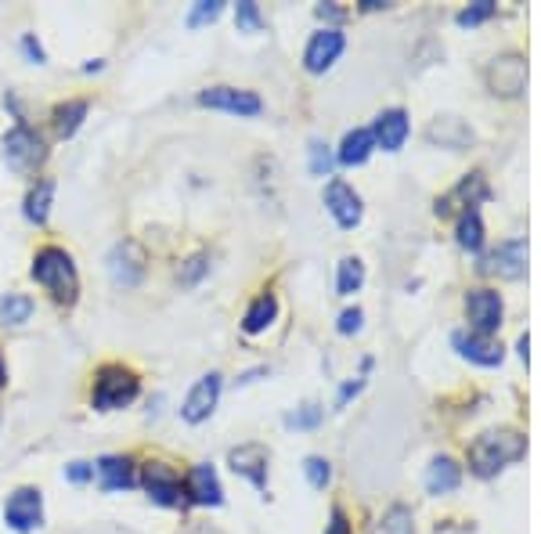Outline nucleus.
<instances>
[{"instance_id":"1","label":"nucleus","mask_w":541,"mask_h":534,"mask_svg":"<svg viewBox=\"0 0 541 534\" xmlns=\"http://www.w3.org/2000/svg\"><path fill=\"white\" fill-rule=\"evenodd\" d=\"M527 455V437L513 426H498V430H484L477 441L469 444V473L477 477H498L505 466H513L516 459Z\"/></svg>"},{"instance_id":"2","label":"nucleus","mask_w":541,"mask_h":534,"mask_svg":"<svg viewBox=\"0 0 541 534\" xmlns=\"http://www.w3.org/2000/svg\"><path fill=\"white\" fill-rule=\"evenodd\" d=\"M29 278L44 286L58 304H76V296H80V275H76L73 257L62 246H40L33 267H29Z\"/></svg>"},{"instance_id":"3","label":"nucleus","mask_w":541,"mask_h":534,"mask_svg":"<svg viewBox=\"0 0 541 534\" xmlns=\"http://www.w3.org/2000/svg\"><path fill=\"white\" fill-rule=\"evenodd\" d=\"M141 394V379L127 365H101L91 387V405L98 412H120V408L134 405Z\"/></svg>"},{"instance_id":"4","label":"nucleus","mask_w":541,"mask_h":534,"mask_svg":"<svg viewBox=\"0 0 541 534\" xmlns=\"http://www.w3.org/2000/svg\"><path fill=\"white\" fill-rule=\"evenodd\" d=\"M4 159L19 174H37V166H44L47 159V141L29 123H15L4 134Z\"/></svg>"},{"instance_id":"5","label":"nucleus","mask_w":541,"mask_h":534,"mask_svg":"<svg viewBox=\"0 0 541 534\" xmlns=\"http://www.w3.org/2000/svg\"><path fill=\"white\" fill-rule=\"evenodd\" d=\"M484 80L495 98H520L527 91V58L520 51H505V55L491 58L484 69Z\"/></svg>"},{"instance_id":"6","label":"nucleus","mask_w":541,"mask_h":534,"mask_svg":"<svg viewBox=\"0 0 541 534\" xmlns=\"http://www.w3.org/2000/svg\"><path fill=\"white\" fill-rule=\"evenodd\" d=\"M466 318L469 332H480V336H495L505 322V300L498 289L477 286L466 293Z\"/></svg>"},{"instance_id":"7","label":"nucleus","mask_w":541,"mask_h":534,"mask_svg":"<svg viewBox=\"0 0 541 534\" xmlns=\"http://www.w3.org/2000/svg\"><path fill=\"white\" fill-rule=\"evenodd\" d=\"M141 484H145L148 498H152L156 506L174 509L184 502V480L170 462H159V459L145 462V466H141Z\"/></svg>"},{"instance_id":"8","label":"nucleus","mask_w":541,"mask_h":534,"mask_svg":"<svg viewBox=\"0 0 541 534\" xmlns=\"http://www.w3.org/2000/svg\"><path fill=\"white\" fill-rule=\"evenodd\" d=\"M4 524L15 534H29L44 524V495L40 488H15L4 502Z\"/></svg>"},{"instance_id":"9","label":"nucleus","mask_w":541,"mask_h":534,"mask_svg":"<svg viewBox=\"0 0 541 534\" xmlns=\"http://www.w3.org/2000/svg\"><path fill=\"white\" fill-rule=\"evenodd\" d=\"M343 47H347V37H343L340 26H321L318 33L307 40V47H303V69L314 76L329 73L332 65L340 62Z\"/></svg>"},{"instance_id":"10","label":"nucleus","mask_w":541,"mask_h":534,"mask_svg":"<svg viewBox=\"0 0 541 534\" xmlns=\"http://www.w3.org/2000/svg\"><path fill=\"white\" fill-rule=\"evenodd\" d=\"M221 390H224L221 372H206V376L188 390V397H184V405H181L184 423H192V426L206 423V419L213 415V408H217V401H221Z\"/></svg>"},{"instance_id":"11","label":"nucleus","mask_w":541,"mask_h":534,"mask_svg":"<svg viewBox=\"0 0 541 534\" xmlns=\"http://www.w3.org/2000/svg\"><path fill=\"white\" fill-rule=\"evenodd\" d=\"M199 105L231 112V116H260V112H264L260 94L246 91V87H206V91L199 94Z\"/></svg>"},{"instance_id":"12","label":"nucleus","mask_w":541,"mask_h":534,"mask_svg":"<svg viewBox=\"0 0 541 534\" xmlns=\"http://www.w3.org/2000/svg\"><path fill=\"white\" fill-rule=\"evenodd\" d=\"M145 264H148L145 249H141L134 239H123L109 249V275H112V282L123 289L138 286L141 275H145Z\"/></svg>"},{"instance_id":"13","label":"nucleus","mask_w":541,"mask_h":534,"mask_svg":"<svg viewBox=\"0 0 541 534\" xmlns=\"http://www.w3.org/2000/svg\"><path fill=\"white\" fill-rule=\"evenodd\" d=\"M325 210L332 213V221L340 224V228H358L361 217H365L361 195L354 192V185H347V181H340V177L325 185Z\"/></svg>"},{"instance_id":"14","label":"nucleus","mask_w":541,"mask_h":534,"mask_svg":"<svg viewBox=\"0 0 541 534\" xmlns=\"http://www.w3.org/2000/svg\"><path fill=\"white\" fill-rule=\"evenodd\" d=\"M455 350H459L462 358L480 365V369H498L505 361V347L495 340V336H480V332H469V329H459L451 336Z\"/></svg>"},{"instance_id":"15","label":"nucleus","mask_w":541,"mask_h":534,"mask_svg":"<svg viewBox=\"0 0 541 534\" xmlns=\"http://www.w3.org/2000/svg\"><path fill=\"white\" fill-rule=\"evenodd\" d=\"M267 462H271V452L257 441L239 444V448L228 452V466L239 473V477H246L257 491H267Z\"/></svg>"},{"instance_id":"16","label":"nucleus","mask_w":541,"mask_h":534,"mask_svg":"<svg viewBox=\"0 0 541 534\" xmlns=\"http://www.w3.org/2000/svg\"><path fill=\"white\" fill-rule=\"evenodd\" d=\"M184 498L195 506H221L224 502V488L210 462H195L192 470L184 473Z\"/></svg>"},{"instance_id":"17","label":"nucleus","mask_w":541,"mask_h":534,"mask_svg":"<svg viewBox=\"0 0 541 534\" xmlns=\"http://www.w3.org/2000/svg\"><path fill=\"white\" fill-rule=\"evenodd\" d=\"M368 130H372L376 148H383V152H401L408 134H412V123H408V112L404 109H386V112H379L376 123Z\"/></svg>"},{"instance_id":"18","label":"nucleus","mask_w":541,"mask_h":534,"mask_svg":"<svg viewBox=\"0 0 541 534\" xmlns=\"http://www.w3.org/2000/svg\"><path fill=\"white\" fill-rule=\"evenodd\" d=\"M484 271L498 278H523L527 275V239H505L498 249H491Z\"/></svg>"},{"instance_id":"19","label":"nucleus","mask_w":541,"mask_h":534,"mask_svg":"<svg viewBox=\"0 0 541 534\" xmlns=\"http://www.w3.org/2000/svg\"><path fill=\"white\" fill-rule=\"evenodd\" d=\"M94 473H98L105 491H127L138 484V466H134L130 455H101L94 462Z\"/></svg>"},{"instance_id":"20","label":"nucleus","mask_w":541,"mask_h":534,"mask_svg":"<svg viewBox=\"0 0 541 534\" xmlns=\"http://www.w3.org/2000/svg\"><path fill=\"white\" fill-rule=\"evenodd\" d=\"M487 195H491V188H487V177L480 174V170H473V174H466L459 181V185L451 188L448 195H444V199H437V213H451V206L459 203L462 210H469V206H480L487 199Z\"/></svg>"},{"instance_id":"21","label":"nucleus","mask_w":541,"mask_h":534,"mask_svg":"<svg viewBox=\"0 0 541 534\" xmlns=\"http://www.w3.org/2000/svg\"><path fill=\"white\" fill-rule=\"evenodd\" d=\"M426 138L441 148H466L473 145V130H469L459 116H437V120L426 127Z\"/></svg>"},{"instance_id":"22","label":"nucleus","mask_w":541,"mask_h":534,"mask_svg":"<svg viewBox=\"0 0 541 534\" xmlns=\"http://www.w3.org/2000/svg\"><path fill=\"white\" fill-rule=\"evenodd\" d=\"M372 152H376L372 130H368V127H354V130H347V134H343L336 159H340L343 166H365L368 159H372Z\"/></svg>"},{"instance_id":"23","label":"nucleus","mask_w":541,"mask_h":534,"mask_svg":"<svg viewBox=\"0 0 541 534\" xmlns=\"http://www.w3.org/2000/svg\"><path fill=\"white\" fill-rule=\"evenodd\" d=\"M462 484V466L451 455H437L426 470V488L430 495H451V491Z\"/></svg>"},{"instance_id":"24","label":"nucleus","mask_w":541,"mask_h":534,"mask_svg":"<svg viewBox=\"0 0 541 534\" xmlns=\"http://www.w3.org/2000/svg\"><path fill=\"white\" fill-rule=\"evenodd\" d=\"M51 203H55V181H51V177H40L37 185L26 192V203H22L26 221L29 224H47V217H51Z\"/></svg>"},{"instance_id":"25","label":"nucleus","mask_w":541,"mask_h":534,"mask_svg":"<svg viewBox=\"0 0 541 534\" xmlns=\"http://www.w3.org/2000/svg\"><path fill=\"white\" fill-rule=\"evenodd\" d=\"M278 318V296L275 293H260L253 304L246 307V314H242V329L249 332V336H260L264 329H271Z\"/></svg>"},{"instance_id":"26","label":"nucleus","mask_w":541,"mask_h":534,"mask_svg":"<svg viewBox=\"0 0 541 534\" xmlns=\"http://www.w3.org/2000/svg\"><path fill=\"white\" fill-rule=\"evenodd\" d=\"M87 109H91V105L83 102V98H69V102L55 105L51 120H55V134H58V138H73L76 130L83 127V120H87Z\"/></svg>"},{"instance_id":"27","label":"nucleus","mask_w":541,"mask_h":534,"mask_svg":"<svg viewBox=\"0 0 541 534\" xmlns=\"http://www.w3.org/2000/svg\"><path fill=\"white\" fill-rule=\"evenodd\" d=\"M455 239H459V246L469 249V253H480V249H484V217H480L477 206H469V210L459 213Z\"/></svg>"},{"instance_id":"28","label":"nucleus","mask_w":541,"mask_h":534,"mask_svg":"<svg viewBox=\"0 0 541 534\" xmlns=\"http://www.w3.org/2000/svg\"><path fill=\"white\" fill-rule=\"evenodd\" d=\"M33 318V296L8 293L0 296V325H26Z\"/></svg>"},{"instance_id":"29","label":"nucleus","mask_w":541,"mask_h":534,"mask_svg":"<svg viewBox=\"0 0 541 534\" xmlns=\"http://www.w3.org/2000/svg\"><path fill=\"white\" fill-rule=\"evenodd\" d=\"M361 286H365V264H361V257H343L340 275H336V293L354 296Z\"/></svg>"},{"instance_id":"30","label":"nucleus","mask_w":541,"mask_h":534,"mask_svg":"<svg viewBox=\"0 0 541 534\" xmlns=\"http://www.w3.org/2000/svg\"><path fill=\"white\" fill-rule=\"evenodd\" d=\"M303 473H307V480H311V488H318V491L329 488V480H332L329 459H321V455H311V459L303 462Z\"/></svg>"},{"instance_id":"31","label":"nucleus","mask_w":541,"mask_h":534,"mask_svg":"<svg viewBox=\"0 0 541 534\" xmlns=\"http://www.w3.org/2000/svg\"><path fill=\"white\" fill-rule=\"evenodd\" d=\"M235 26L246 29V33H257V29H264V15H260V8L253 4V0H242L239 8H235Z\"/></svg>"},{"instance_id":"32","label":"nucleus","mask_w":541,"mask_h":534,"mask_svg":"<svg viewBox=\"0 0 541 534\" xmlns=\"http://www.w3.org/2000/svg\"><path fill=\"white\" fill-rule=\"evenodd\" d=\"M321 419H325V408L321 405H303V408H296L293 415H289V419H285V423L289 426H296V430H314V426L321 423Z\"/></svg>"},{"instance_id":"33","label":"nucleus","mask_w":541,"mask_h":534,"mask_svg":"<svg viewBox=\"0 0 541 534\" xmlns=\"http://www.w3.org/2000/svg\"><path fill=\"white\" fill-rule=\"evenodd\" d=\"M206 271H210V257H206V253H195L192 260H184V264H181L177 278H181V286H195Z\"/></svg>"},{"instance_id":"34","label":"nucleus","mask_w":541,"mask_h":534,"mask_svg":"<svg viewBox=\"0 0 541 534\" xmlns=\"http://www.w3.org/2000/svg\"><path fill=\"white\" fill-rule=\"evenodd\" d=\"M495 15V0H477V4H469V8L459 11V26H480Z\"/></svg>"},{"instance_id":"35","label":"nucleus","mask_w":541,"mask_h":534,"mask_svg":"<svg viewBox=\"0 0 541 534\" xmlns=\"http://www.w3.org/2000/svg\"><path fill=\"white\" fill-rule=\"evenodd\" d=\"M415 531V524H412V513L404 506H394L390 513H386V520H383V534H412Z\"/></svg>"},{"instance_id":"36","label":"nucleus","mask_w":541,"mask_h":534,"mask_svg":"<svg viewBox=\"0 0 541 534\" xmlns=\"http://www.w3.org/2000/svg\"><path fill=\"white\" fill-rule=\"evenodd\" d=\"M311 174L314 177H329L332 174V152L321 138L311 141Z\"/></svg>"},{"instance_id":"37","label":"nucleus","mask_w":541,"mask_h":534,"mask_svg":"<svg viewBox=\"0 0 541 534\" xmlns=\"http://www.w3.org/2000/svg\"><path fill=\"white\" fill-rule=\"evenodd\" d=\"M224 11L221 0H202V4H195L192 15H188V26H202V22H213L217 15Z\"/></svg>"},{"instance_id":"38","label":"nucleus","mask_w":541,"mask_h":534,"mask_svg":"<svg viewBox=\"0 0 541 534\" xmlns=\"http://www.w3.org/2000/svg\"><path fill=\"white\" fill-rule=\"evenodd\" d=\"M361 322H365V311H361V307H347V311L340 314V325H336V329H340L343 336H354V332H361Z\"/></svg>"},{"instance_id":"39","label":"nucleus","mask_w":541,"mask_h":534,"mask_svg":"<svg viewBox=\"0 0 541 534\" xmlns=\"http://www.w3.org/2000/svg\"><path fill=\"white\" fill-rule=\"evenodd\" d=\"M325 534H354V527H350V516L343 513L340 506L332 509V516H329V527H325Z\"/></svg>"},{"instance_id":"40","label":"nucleus","mask_w":541,"mask_h":534,"mask_svg":"<svg viewBox=\"0 0 541 534\" xmlns=\"http://www.w3.org/2000/svg\"><path fill=\"white\" fill-rule=\"evenodd\" d=\"M65 477L73 480V484H87V480L94 477V466H91V462H69Z\"/></svg>"},{"instance_id":"41","label":"nucleus","mask_w":541,"mask_h":534,"mask_svg":"<svg viewBox=\"0 0 541 534\" xmlns=\"http://www.w3.org/2000/svg\"><path fill=\"white\" fill-rule=\"evenodd\" d=\"M22 51H26V55L33 58L37 65H44V47H40V40L33 37V33H26V37H22Z\"/></svg>"},{"instance_id":"42","label":"nucleus","mask_w":541,"mask_h":534,"mask_svg":"<svg viewBox=\"0 0 541 534\" xmlns=\"http://www.w3.org/2000/svg\"><path fill=\"white\" fill-rule=\"evenodd\" d=\"M361 387H365V379H350V383H343V390H340V401H336V405H347V401H350V397H358L361 394Z\"/></svg>"},{"instance_id":"43","label":"nucleus","mask_w":541,"mask_h":534,"mask_svg":"<svg viewBox=\"0 0 541 534\" xmlns=\"http://www.w3.org/2000/svg\"><path fill=\"white\" fill-rule=\"evenodd\" d=\"M347 11L336 8V4H318V19H332V22H340Z\"/></svg>"},{"instance_id":"44","label":"nucleus","mask_w":541,"mask_h":534,"mask_svg":"<svg viewBox=\"0 0 541 534\" xmlns=\"http://www.w3.org/2000/svg\"><path fill=\"white\" fill-rule=\"evenodd\" d=\"M8 387V365H4V354H0V390Z\"/></svg>"}]
</instances>
